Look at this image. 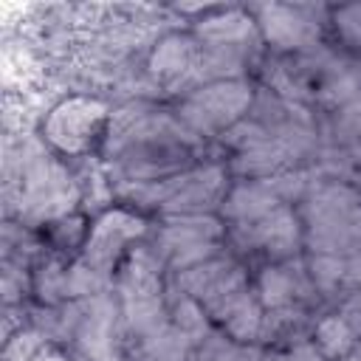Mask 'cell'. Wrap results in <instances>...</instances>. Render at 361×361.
<instances>
[{
    "mask_svg": "<svg viewBox=\"0 0 361 361\" xmlns=\"http://www.w3.org/2000/svg\"><path fill=\"white\" fill-rule=\"evenodd\" d=\"M248 11L254 14L262 45L274 56H305L322 45L324 8L305 3H262Z\"/></svg>",
    "mask_w": 361,
    "mask_h": 361,
    "instance_id": "obj_7",
    "label": "cell"
},
{
    "mask_svg": "<svg viewBox=\"0 0 361 361\" xmlns=\"http://www.w3.org/2000/svg\"><path fill=\"white\" fill-rule=\"evenodd\" d=\"M76 361H85V358H76Z\"/></svg>",
    "mask_w": 361,
    "mask_h": 361,
    "instance_id": "obj_23",
    "label": "cell"
},
{
    "mask_svg": "<svg viewBox=\"0 0 361 361\" xmlns=\"http://www.w3.org/2000/svg\"><path fill=\"white\" fill-rule=\"evenodd\" d=\"M262 322H265V307L257 296V290L251 288L217 324V330L223 336H228L231 341L243 344V347H259L262 338Z\"/></svg>",
    "mask_w": 361,
    "mask_h": 361,
    "instance_id": "obj_15",
    "label": "cell"
},
{
    "mask_svg": "<svg viewBox=\"0 0 361 361\" xmlns=\"http://www.w3.org/2000/svg\"><path fill=\"white\" fill-rule=\"evenodd\" d=\"M282 203H285V197L279 195V189L274 186L271 178H265V180L231 178V186H228L217 214L226 223V228L228 226H245V223L265 217L268 212H274Z\"/></svg>",
    "mask_w": 361,
    "mask_h": 361,
    "instance_id": "obj_13",
    "label": "cell"
},
{
    "mask_svg": "<svg viewBox=\"0 0 361 361\" xmlns=\"http://www.w3.org/2000/svg\"><path fill=\"white\" fill-rule=\"evenodd\" d=\"M31 361H76V355L71 347H65L59 341H45Z\"/></svg>",
    "mask_w": 361,
    "mask_h": 361,
    "instance_id": "obj_20",
    "label": "cell"
},
{
    "mask_svg": "<svg viewBox=\"0 0 361 361\" xmlns=\"http://www.w3.org/2000/svg\"><path fill=\"white\" fill-rule=\"evenodd\" d=\"M296 209L305 223V254H361V186L338 178L313 180Z\"/></svg>",
    "mask_w": 361,
    "mask_h": 361,
    "instance_id": "obj_2",
    "label": "cell"
},
{
    "mask_svg": "<svg viewBox=\"0 0 361 361\" xmlns=\"http://www.w3.org/2000/svg\"><path fill=\"white\" fill-rule=\"evenodd\" d=\"M90 220L93 217H87L85 212H76V214H68V217L45 223L39 228L45 251L68 257V259H76L82 254V248H85V240H87V231H90Z\"/></svg>",
    "mask_w": 361,
    "mask_h": 361,
    "instance_id": "obj_16",
    "label": "cell"
},
{
    "mask_svg": "<svg viewBox=\"0 0 361 361\" xmlns=\"http://www.w3.org/2000/svg\"><path fill=\"white\" fill-rule=\"evenodd\" d=\"M189 31L203 48L245 56L251 62H254L257 51L262 48V37H259V28L254 23V14L243 6L203 8V14L192 23Z\"/></svg>",
    "mask_w": 361,
    "mask_h": 361,
    "instance_id": "obj_10",
    "label": "cell"
},
{
    "mask_svg": "<svg viewBox=\"0 0 361 361\" xmlns=\"http://www.w3.org/2000/svg\"><path fill=\"white\" fill-rule=\"evenodd\" d=\"M3 192L6 214L28 228H42L51 220L76 214L85 203L76 172L42 141L23 147L20 158L8 155Z\"/></svg>",
    "mask_w": 361,
    "mask_h": 361,
    "instance_id": "obj_1",
    "label": "cell"
},
{
    "mask_svg": "<svg viewBox=\"0 0 361 361\" xmlns=\"http://www.w3.org/2000/svg\"><path fill=\"white\" fill-rule=\"evenodd\" d=\"M262 361H327V358L316 350L310 336H305V338L288 341L282 347H274L268 355H262Z\"/></svg>",
    "mask_w": 361,
    "mask_h": 361,
    "instance_id": "obj_19",
    "label": "cell"
},
{
    "mask_svg": "<svg viewBox=\"0 0 361 361\" xmlns=\"http://www.w3.org/2000/svg\"><path fill=\"white\" fill-rule=\"evenodd\" d=\"M310 341L316 344V350L327 358V361H341L344 355L355 353L361 347V336L353 327V322L336 307L322 313L313 324H310Z\"/></svg>",
    "mask_w": 361,
    "mask_h": 361,
    "instance_id": "obj_14",
    "label": "cell"
},
{
    "mask_svg": "<svg viewBox=\"0 0 361 361\" xmlns=\"http://www.w3.org/2000/svg\"><path fill=\"white\" fill-rule=\"evenodd\" d=\"M341 361H361V347H358L355 353H350V355H344Z\"/></svg>",
    "mask_w": 361,
    "mask_h": 361,
    "instance_id": "obj_21",
    "label": "cell"
},
{
    "mask_svg": "<svg viewBox=\"0 0 361 361\" xmlns=\"http://www.w3.org/2000/svg\"><path fill=\"white\" fill-rule=\"evenodd\" d=\"M209 243H226V223L220 220V214L158 217V226H152V234H149V245L158 251L164 262L178 251L209 245Z\"/></svg>",
    "mask_w": 361,
    "mask_h": 361,
    "instance_id": "obj_11",
    "label": "cell"
},
{
    "mask_svg": "<svg viewBox=\"0 0 361 361\" xmlns=\"http://www.w3.org/2000/svg\"><path fill=\"white\" fill-rule=\"evenodd\" d=\"M203 48L192 31H164L144 56V79L161 93L180 99L200 85Z\"/></svg>",
    "mask_w": 361,
    "mask_h": 361,
    "instance_id": "obj_8",
    "label": "cell"
},
{
    "mask_svg": "<svg viewBox=\"0 0 361 361\" xmlns=\"http://www.w3.org/2000/svg\"><path fill=\"white\" fill-rule=\"evenodd\" d=\"M327 23L333 25V31L344 48L361 54V3H347V6L330 8Z\"/></svg>",
    "mask_w": 361,
    "mask_h": 361,
    "instance_id": "obj_17",
    "label": "cell"
},
{
    "mask_svg": "<svg viewBox=\"0 0 361 361\" xmlns=\"http://www.w3.org/2000/svg\"><path fill=\"white\" fill-rule=\"evenodd\" d=\"M149 234H152V226L144 212L124 203H113L93 214L79 259L93 271H99L102 276L113 279L118 265L127 259V254L135 245L147 243Z\"/></svg>",
    "mask_w": 361,
    "mask_h": 361,
    "instance_id": "obj_5",
    "label": "cell"
},
{
    "mask_svg": "<svg viewBox=\"0 0 361 361\" xmlns=\"http://www.w3.org/2000/svg\"><path fill=\"white\" fill-rule=\"evenodd\" d=\"M133 361H152V358H133Z\"/></svg>",
    "mask_w": 361,
    "mask_h": 361,
    "instance_id": "obj_22",
    "label": "cell"
},
{
    "mask_svg": "<svg viewBox=\"0 0 361 361\" xmlns=\"http://www.w3.org/2000/svg\"><path fill=\"white\" fill-rule=\"evenodd\" d=\"M68 347L85 361H127V336L116 290L79 302V319Z\"/></svg>",
    "mask_w": 361,
    "mask_h": 361,
    "instance_id": "obj_9",
    "label": "cell"
},
{
    "mask_svg": "<svg viewBox=\"0 0 361 361\" xmlns=\"http://www.w3.org/2000/svg\"><path fill=\"white\" fill-rule=\"evenodd\" d=\"M254 290L265 310L307 305L316 293L305 271V254L288 262H262L254 274Z\"/></svg>",
    "mask_w": 361,
    "mask_h": 361,
    "instance_id": "obj_12",
    "label": "cell"
},
{
    "mask_svg": "<svg viewBox=\"0 0 361 361\" xmlns=\"http://www.w3.org/2000/svg\"><path fill=\"white\" fill-rule=\"evenodd\" d=\"M254 104H257V87L248 76H240V79L206 82L183 93L172 110L197 138L206 141V138H223L228 130L245 121Z\"/></svg>",
    "mask_w": 361,
    "mask_h": 361,
    "instance_id": "obj_4",
    "label": "cell"
},
{
    "mask_svg": "<svg viewBox=\"0 0 361 361\" xmlns=\"http://www.w3.org/2000/svg\"><path fill=\"white\" fill-rule=\"evenodd\" d=\"M113 107L96 93H71L48 107L39 124V141L65 161L102 158Z\"/></svg>",
    "mask_w": 361,
    "mask_h": 361,
    "instance_id": "obj_3",
    "label": "cell"
},
{
    "mask_svg": "<svg viewBox=\"0 0 361 361\" xmlns=\"http://www.w3.org/2000/svg\"><path fill=\"white\" fill-rule=\"evenodd\" d=\"M226 243L237 257H259L262 262H288L305 254V223L293 203H282L265 217L228 226Z\"/></svg>",
    "mask_w": 361,
    "mask_h": 361,
    "instance_id": "obj_6",
    "label": "cell"
},
{
    "mask_svg": "<svg viewBox=\"0 0 361 361\" xmlns=\"http://www.w3.org/2000/svg\"><path fill=\"white\" fill-rule=\"evenodd\" d=\"M45 333L37 327V324H25L20 327L14 336L3 338V353H0V361H31L37 355V350L45 344Z\"/></svg>",
    "mask_w": 361,
    "mask_h": 361,
    "instance_id": "obj_18",
    "label": "cell"
}]
</instances>
